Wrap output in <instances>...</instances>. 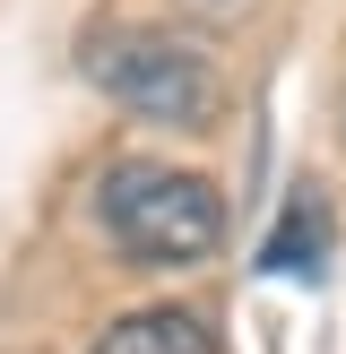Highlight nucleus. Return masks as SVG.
<instances>
[{
	"label": "nucleus",
	"instance_id": "f257e3e1",
	"mask_svg": "<svg viewBox=\"0 0 346 354\" xmlns=\"http://www.w3.org/2000/svg\"><path fill=\"white\" fill-rule=\"evenodd\" d=\"M95 216L113 234L121 259L138 268H190L225 242V199L199 182V173H173V165H104V190H95Z\"/></svg>",
	"mask_w": 346,
	"mask_h": 354
},
{
	"label": "nucleus",
	"instance_id": "f03ea898",
	"mask_svg": "<svg viewBox=\"0 0 346 354\" xmlns=\"http://www.w3.org/2000/svg\"><path fill=\"white\" fill-rule=\"evenodd\" d=\"M78 69L138 121H165V130H208L217 121V69L165 26H86Z\"/></svg>",
	"mask_w": 346,
	"mask_h": 354
},
{
	"label": "nucleus",
	"instance_id": "7ed1b4c3",
	"mask_svg": "<svg viewBox=\"0 0 346 354\" xmlns=\"http://www.w3.org/2000/svg\"><path fill=\"white\" fill-rule=\"evenodd\" d=\"M95 354H217V337H208V320H199V311L156 303V311H130V320H113V328L95 337Z\"/></svg>",
	"mask_w": 346,
	"mask_h": 354
},
{
	"label": "nucleus",
	"instance_id": "20e7f679",
	"mask_svg": "<svg viewBox=\"0 0 346 354\" xmlns=\"http://www.w3.org/2000/svg\"><path fill=\"white\" fill-rule=\"evenodd\" d=\"M320 234H329V225H320V207H311V199H294V207H286V225H277V242H268V268H311V259H303V242L320 251Z\"/></svg>",
	"mask_w": 346,
	"mask_h": 354
}]
</instances>
